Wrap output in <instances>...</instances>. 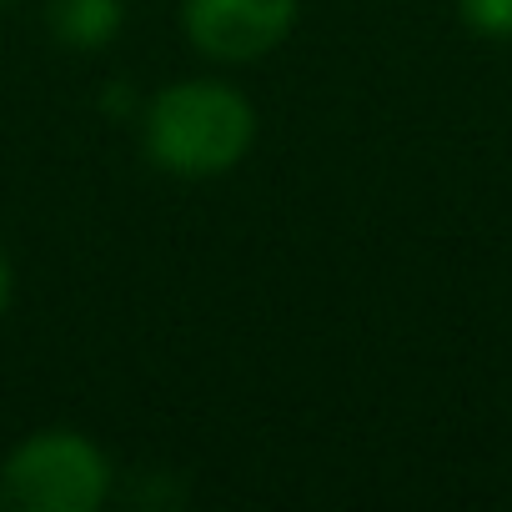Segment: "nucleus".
I'll return each mask as SVG.
<instances>
[{
  "label": "nucleus",
  "instance_id": "f257e3e1",
  "mask_svg": "<svg viewBox=\"0 0 512 512\" xmlns=\"http://www.w3.org/2000/svg\"><path fill=\"white\" fill-rule=\"evenodd\" d=\"M251 146V106L226 86H176L146 111V151L166 171L206 176L241 161Z\"/></svg>",
  "mask_w": 512,
  "mask_h": 512
},
{
  "label": "nucleus",
  "instance_id": "f03ea898",
  "mask_svg": "<svg viewBox=\"0 0 512 512\" xmlns=\"http://www.w3.org/2000/svg\"><path fill=\"white\" fill-rule=\"evenodd\" d=\"M106 462L76 432L31 437L0 467V507L16 512H96L106 497Z\"/></svg>",
  "mask_w": 512,
  "mask_h": 512
},
{
  "label": "nucleus",
  "instance_id": "7ed1b4c3",
  "mask_svg": "<svg viewBox=\"0 0 512 512\" xmlns=\"http://www.w3.org/2000/svg\"><path fill=\"white\" fill-rule=\"evenodd\" d=\"M297 16V0H186V31L216 61H251L272 51Z\"/></svg>",
  "mask_w": 512,
  "mask_h": 512
},
{
  "label": "nucleus",
  "instance_id": "20e7f679",
  "mask_svg": "<svg viewBox=\"0 0 512 512\" xmlns=\"http://www.w3.org/2000/svg\"><path fill=\"white\" fill-rule=\"evenodd\" d=\"M121 21V0H56L51 26L66 46H101Z\"/></svg>",
  "mask_w": 512,
  "mask_h": 512
},
{
  "label": "nucleus",
  "instance_id": "39448f33",
  "mask_svg": "<svg viewBox=\"0 0 512 512\" xmlns=\"http://www.w3.org/2000/svg\"><path fill=\"white\" fill-rule=\"evenodd\" d=\"M462 16L477 36L512 41V0H462Z\"/></svg>",
  "mask_w": 512,
  "mask_h": 512
},
{
  "label": "nucleus",
  "instance_id": "423d86ee",
  "mask_svg": "<svg viewBox=\"0 0 512 512\" xmlns=\"http://www.w3.org/2000/svg\"><path fill=\"white\" fill-rule=\"evenodd\" d=\"M6 297H11V272H6V256H0V307H6Z\"/></svg>",
  "mask_w": 512,
  "mask_h": 512
}]
</instances>
